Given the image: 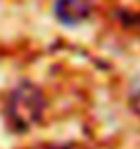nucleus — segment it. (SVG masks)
<instances>
[{
	"label": "nucleus",
	"instance_id": "nucleus-1",
	"mask_svg": "<svg viewBox=\"0 0 140 149\" xmlns=\"http://www.w3.org/2000/svg\"><path fill=\"white\" fill-rule=\"evenodd\" d=\"M46 97L42 90L29 80H23L10 92L6 100V118L12 130L29 132L42 120Z\"/></svg>",
	"mask_w": 140,
	"mask_h": 149
},
{
	"label": "nucleus",
	"instance_id": "nucleus-2",
	"mask_svg": "<svg viewBox=\"0 0 140 149\" xmlns=\"http://www.w3.org/2000/svg\"><path fill=\"white\" fill-rule=\"evenodd\" d=\"M94 0H54V17L65 27H77L92 13Z\"/></svg>",
	"mask_w": 140,
	"mask_h": 149
},
{
	"label": "nucleus",
	"instance_id": "nucleus-3",
	"mask_svg": "<svg viewBox=\"0 0 140 149\" xmlns=\"http://www.w3.org/2000/svg\"><path fill=\"white\" fill-rule=\"evenodd\" d=\"M131 107H132V111H134V113L140 117V90L131 97Z\"/></svg>",
	"mask_w": 140,
	"mask_h": 149
}]
</instances>
